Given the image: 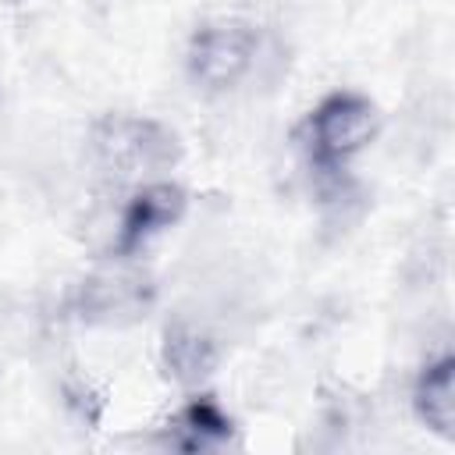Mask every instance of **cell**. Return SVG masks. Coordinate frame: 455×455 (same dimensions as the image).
I'll list each match as a JSON object with an SVG mask.
<instances>
[{
	"label": "cell",
	"mask_w": 455,
	"mask_h": 455,
	"mask_svg": "<svg viewBox=\"0 0 455 455\" xmlns=\"http://www.w3.org/2000/svg\"><path fill=\"white\" fill-rule=\"evenodd\" d=\"M263 32L245 18H206L185 43V75L203 96L235 92L259 64Z\"/></svg>",
	"instance_id": "obj_3"
},
{
	"label": "cell",
	"mask_w": 455,
	"mask_h": 455,
	"mask_svg": "<svg viewBox=\"0 0 455 455\" xmlns=\"http://www.w3.org/2000/svg\"><path fill=\"white\" fill-rule=\"evenodd\" d=\"M220 363V348L213 334L188 320H174L164 327V345H160V366L164 373L181 384V387H199Z\"/></svg>",
	"instance_id": "obj_7"
},
{
	"label": "cell",
	"mask_w": 455,
	"mask_h": 455,
	"mask_svg": "<svg viewBox=\"0 0 455 455\" xmlns=\"http://www.w3.org/2000/svg\"><path fill=\"white\" fill-rule=\"evenodd\" d=\"M380 132V110L366 92L355 89H334L323 100H316L302 124L295 128L299 149L313 174L323 181L345 178L348 164L373 146Z\"/></svg>",
	"instance_id": "obj_2"
},
{
	"label": "cell",
	"mask_w": 455,
	"mask_h": 455,
	"mask_svg": "<svg viewBox=\"0 0 455 455\" xmlns=\"http://www.w3.org/2000/svg\"><path fill=\"white\" fill-rule=\"evenodd\" d=\"M188 210V192L167 178L135 185L128 203L121 206V217L114 224L110 238V256L114 259H132L139 256L153 238L171 231Z\"/></svg>",
	"instance_id": "obj_5"
},
{
	"label": "cell",
	"mask_w": 455,
	"mask_h": 455,
	"mask_svg": "<svg viewBox=\"0 0 455 455\" xmlns=\"http://www.w3.org/2000/svg\"><path fill=\"white\" fill-rule=\"evenodd\" d=\"M156 302V284L139 267H110L82 277L68 299L64 313L89 327H124L142 320Z\"/></svg>",
	"instance_id": "obj_4"
},
{
	"label": "cell",
	"mask_w": 455,
	"mask_h": 455,
	"mask_svg": "<svg viewBox=\"0 0 455 455\" xmlns=\"http://www.w3.org/2000/svg\"><path fill=\"white\" fill-rule=\"evenodd\" d=\"M235 437V419L213 395H192L164 430V444L174 451H210Z\"/></svg>",
	"instance_id": "obj_8"
},
{
	"label": "cell",
	"mask_w": 455,
	"mask_h": 455,
	"mask_svg": "<svg viewBox=\"0 0 455 455\" xmlns=\"http://www.w3.org/2000/svg\"><path fill=\"white\" fill-rule=\"evenodd\" d=\"M89 160L114 185L160 181L181 160V139L171 124L149 114L110 110L89 128Z\"/></svg>",
	"instance_id": "obj_1"
},
{
	"label": "cell",
	"mask_w": 455,
	"mask_h": 455,
	"mask_svg": "<svg viewBox=\"0 0 455 455\" xmlns=\"http://www.w3.org/2000/svg\"><path fill=\"white\" fill-rule=\"evenodd\" d=\"M7 4H21V0H7Z\"/></svg>",
	"instance_id": "obj_9"
},
{
	"label": "cell",
	"mask_w": 455,
	"mask_h": 455,
	"mask_svg": "<svg viewBox=\"0 0 455 455\" xmlns=\"http://www.w3.org/2000/svg\"><path fill=\"white\" fill-rule=\"evenodd\" d=\"M409 402L423 430H430L441 441H451L455 434V355L448 348L419 366Z\"/></svg>",
	"instance_id": "obj_6"
}]
</instances>
